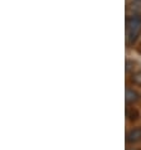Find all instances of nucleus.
Returning a JSON list of instances; mask_svg holds the SVG:
<instances>
[{
	"instance_id": "1",
	"label": "nucleus",
	"mask_w": 141,
	"mask_h": 150,
	"mask_svg": "<svg viewBox=\"0 0 141 150\" xmlns=\"http://www.w3.org/2000/svg\"><path fill=\"white\" fill-rule=\"evenodd\" d=\"M141 33V19L139 16H128L126 19V44L128 47L135 44Z\"/></svg>"
},
{
	"instance_id": "2",
	"label": "nucleus",
	"mask_w": 141,
	"mask_h": 150,
	"mask_svg": "<svg viewBox=\"0 0 141 150\" xmlns=\"http://www.w3.org/2000/svg\"><path fill=\"white\" fill-rule=\"evenodd\" d=\"M132 61H126V72L130 76V82L135 86H141V68L135 67V62L131 67Z\"/></svg>"
},
{
	"instance_id": "3",
	"label": "nucleus",
	"mask_w": 141,
	"mask_h": 150,
	"mask_svg": "<svg viewBox=\"0 0 141 150\" xmlns=\"http://www.w3.org/2000/svg\"><path fill=\"white\" fill-rule=\"evenodd\" d=\"M141 141V126L137 127H132L131 130H128L126 134V143L127 144H137Z\"/></svg>"
},
{
	"instance_id": "4",
	"label": "nucleus",
	"mask_w": 141,
	"mask_h": 150,
	"mask_svg": "<svg viewBox=\"0 0 141 150\" xmlns=\"http://www.w3.org/2000/svg\"><path fill=\"white\" fill-rule=\"evenodd\" d=\"M139 98H140V95L137 93V91H135L134 88L127 87L126 92H125V101H126L127 105H131V103L137 102Z\"/></svg>"
},
{
	"instance_id": "5",
	"label": "nucleus",
	"mask_w": 141,
	"mask_h": 150,
	"mask_svg": "<svg viewBox=\"0 0 141 150\" xmlns=\"http://www.w3.org/2000/svg\"><path fill=\"white\" fill-rule=\"evenodd\" d=\"M126 117L128 121H131V122L137 121L140 117V112L137 111V109H135V107H130V109L126 110Z\"/></svg>"
},
{
	"instance_id": "6",
	"label": "nucleus",
	"mask_w": 141,
	"mask_h": 150,
	"mask_svg": "<svg viewBox=\"0 0 141 150\" xmlns=\"http://www.w3.org/2000/svg\"><path fill=\"white\" fill-rule=\"evenodd\" d=\"M137 51H139V53H140V54H141V43L139 44V48H137Z\"/></svg>"
},
{
	"instance_id": "7",
	"label": "nucleus",
	"mask_w": 141,
	"mask_h": 150,
	"mask_svg": "<svg viewBox=\"0 0 141 150\" xmlns=\"http://www.w3.org/2000/svg\"><path fill=\"white\" fill-rule=\"evenodd\" d=\"M128 150H139V149H135V148H132V149H128Z\"/></svg>"
},
{
	"instance_id": "8",
	"label": "nucleus",
	"mask_w": 141,
	"mask_h": 150,
	"mask_svg": "<svg viewBox=\"0 0 141 150\" xmlns=\"http://www.w3.org/2000/svg\"><path fill=\"white\" fill-rule=\"evenodd\" d=\"M139 1H141V0H139Z\"/></svg>"
}]
</instances>
